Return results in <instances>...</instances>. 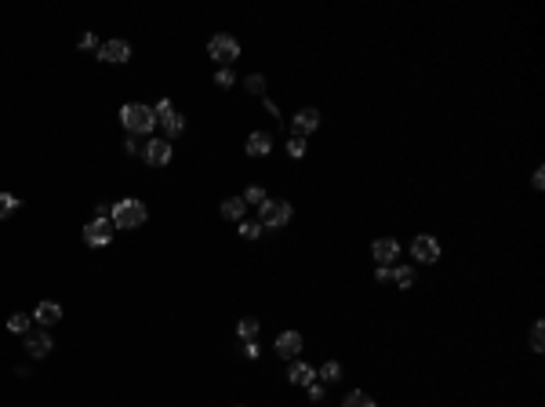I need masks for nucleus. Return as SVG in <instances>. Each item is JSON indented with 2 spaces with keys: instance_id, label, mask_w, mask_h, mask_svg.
Wrapping results in <instances>:
<instances>
[{
  "instance_id": "1",
  "label": "nucleus",
  "mask_w": 545,
  "mask_h": 407,
  "mask_svg": "<svg viewBox=\"0 0 545 407\" xmlns=\"http://www.w3.org/2000/svg\"><path fill=\"white\" fill-rule=\"evenodd\" d=\"M120 124L128 127L131 135H149L157 127V113H153V106H146V102H128V106L120 109Z\"/></svg>"
},
{
  "instance_id": "2",
  "label": "nucleus",
  "mask_w": 545,
  "mask_h": 407,
  "mask_svg": "<svg viewBox=\"0 0 545 407\" xmlns=\"http://www.w3.org/2000/svg\"><path fill=\"white\" fill-rule=\"evenodd\" d=\"M109 219H113V226H117V229H138V226H146L149 211H146L142 200L128 197V200L113 204V208H109Z\"/></svg>"
},
{
  "instance_id": "3",
  "label": "nucleus",
  "mask_w": 545,
  "mask_h": 407,
  "mask_svg": "<svg viewBox=\"0 0 545 407\" xmlns=\"http://www.w3.org/2000/svg\"><path fill=\"white\" fill-rule=\"evenodd\" d=\"M208 55L219 62L222 69H230V62H236L240 58V44L233 41L230 33H214L211 36V44H208Z\"/></svg>"
},
{
  "instance_id": "4",
  "label": "nucleus",
  "mask_w": 545,
  "mask_h": 407,
  "mask_svg": "<svg viewBox=\"0 0 545 407\" xmlns=\"http://www.w3.org/2000/svg\"><path fill=\"white\" fill-rule=\"evenodd\" d=\"M291 204L287 200H265L262 208H258V226H265V229H280V226H287L291 222Z\"/></svg>"
},
{
  "instance_id": "5",
  "label": "nucleus",
  "mask_w": 545,
  "mask_h": 407,
  "mask_svg": "<svg viewBox=\"0 0 545 407\" xmlns=\"http://www.w3.org/2000/svg\"><path fill=\"white\" fill-rule=\"evenodd\" d=\"M113 233H117V226H113L109 214H95V219L84 226V240H87V248H106L109 240H113Z\"/></svg>"
},
{
  "instance_id": "6",
  "label": "nucleus",
  "mask_w": 545,
  "mask_h": 407,
  "mask_svg": "<svg viewBox=\"0 0 545 407\" xmlns=\"http://www.w3.org/2000/svg\"><path fill=\"white\" fill-rule=\"evenodd\" d=\"M153 113H157V124H164V131H168V138H175V135H182L186 131V117L179 109L171 106L168 98H160L157 106H153Z\"/></svg>"
},
{
  "instance_id": "7",
  "label": "nucleus",
  "mask_w": 545,
  "mask_h": 407,
  "mask_svg": "<svg viewBox=\"0 0 545 407\" xmlns=\"http://www.w3.org/2000/svg\"><path fill=\"white\" fill-rule=\"evenodd\" d=\"M411 254H414V262H425V265L440 262V244H436V236H429V233L414 236V240H411Z\"/></svg>"
},
{
  "instance_id": "8",
  "label": "nucleus",
  "mask_w": 545,
  "mask_h": 407,
  "mask_svg": "<svg viewBox=\"0 0 545 407\" xmlns=\"http://www.w3.org/2000/svg\"><path fill=\"white\" fill-rule=\"evenodd\" d=\"M142 157H146V164H153V168H164V164L171 160V142L168 138H149Z\"/></svg>"
},
{
  "instance_id": "9",
  "label": "nucleus",
  "mask_w": 545,
  "mask_h": 407,
  "mask_svg": "<svg viewBox=\"0 0 545 407\" xmlns=\"http://www.w3.org/2000/svg\"><path fill=\"white\" fill-rule=\"evenodd\" d=\"M371 254H375L378 265H392V262L400 258V244L392 236H382V240H375V244H371Z\"/></svg>"
},
{
  "instance_id": "10",
  "label": "nucleus",
  "mask_w": 545,
  "mask_h": 407,
  "mask_svg": "<svg viewBox=\"0 0 545 407\" xmlns=\"http://www.w3.org/2000/svg\"><path fill=\"white\" fill-rule=\"evenodd\" d=\"M98 58L102 62H128L131 58V44L128 41H106V44H98Z\"/></svg>"
},
{
  "instance_id": "11",
  "label": "nucleus",
  "mask_w": 545,
  "mask_h": 407,
  "mask_svg": "<svg viewBox=\"0 0 545 407\" xmlns=\"http://www.w3.org/2000/svg\"><path fill=\"white\" fill-rule=\"evenodd\" d=\"M52 349L55 346H52V335H47V331H30L26 335V353L33 356V360H44Z\"/></svg>"
},
{
  "instance_id": "12",
  "label": "nucleus",
  "mask_w": 545,
  "mask_h": 407,
  "mask_svg": "<svg viewBox=\"0 0 545 407\" xmlns=\"http://www.w3.org/2000/svg\"><path fill=\"white\" fill-rule=\"evenodd\" d=\"M291 124H295V135H302V138H306L309 131H316V127H320V109H313V106L298 109V113H295V120H291Z\"/></svg>"
},
{
  "instance_id": "13",
  "label": "nucleus",
  "mask_w": 545,
  "mask_h": 407,
  "mask_svg": "<svg viewBox=\"0 0 545 407\" xmlns=\"http://www.w3.org/2000/svg\"><path fill=\"white\" fill-rule=\"evenodd\" d=\"M276 353H280L284 360H295V356L302 353V335L298 331H284V335L276 338Z\"/></svg>"
},
{
  "instance_id": "14",
  "label": "nucleus",
  "mask_w": 545,
  "mask_h": 407,
  "mask_svg": "<svg viewBox=\"0 0 545 407\" xmlns=\"http://www.w3.org/2000/svg\"><path fill=\"white\" fill-rule=\"evenodd\" d=\"M33 320L44 324V327H55V324L62 320V305H58V302H41V305L33 309Z\"/></svg>"
},
{
  "instance_id": "15",
  "label": "nucleus",
  "mask_w": 545,
  "mask_h": 407,
  "mask_svg": "<svg viewBox=\"0 0 545 407\" xmlns=\"http://www.w3.org/2000/svg\"><path fill=\"white\" fill-rule=\"evenodd\" d=\"M287 378H291V386H313V382H316V371H313L309 364H302V360H291Z\"/></svg>"
},
{
  "instance_id": "16",
  "label": "nucleus",
  "mask_w": 545,
  "mask_h": 407,
  "mask_svg": "<svg viewBox=\"0 0 545 407\" xmlns=\"http://www.w3.org/2000/svg\"><path fill=\"white\" fill-rule=\"evenodd\" d=\"M244 211H247L244 197H230V200H222V219H230V222H240V219H244Z\"/></svg>"
},
{
  "instance_id": "17",
  "label": "nucleus",
  "mask_w": 545,
  "mask_h": 407,
  "mask_svg": "<svg viewBox=\"0 0 545 407\" xmlns=\"http://www.w3.org/2000/svg\"><path fill=\"white\" fill-rule=\"evenodd\" d=\"M269 149H273V138L265 135V131H255V135L247 138V153H251V157H265Z\"/></svg>"
},
{
  "instance_id": "18",
  "label": "nucleus",
  "mask_w": 545,
  "mask_h": 407,
  "mask_svg": "<svg viewBox=\"0 0 545 407\" xmlns=\"http://www.w3.org/2000/svg\"><path fill=\"white\" fill-rule=\"evenodd\" d=\"M389 280H392V284H397L400 291H408V287L414 284V270H408V265H397V270H392V276H389Z\"/></svg>"
},
{
  "instance_id": "19",
  "label": "nucleus",
  "mask_w": 545,
  "mask_h": 407,
  "mask_svg": "<svg viewBox=\"0 0 545 407\" xmlns=\"http://www.w3.org/2000/svg\"><path fill=\"white\" fill-rule=\"evenodd\" d=\"M236 335L244 338V342H255V335H258V320H255V316H244V320L236 324Z\"/></svg>"
},
{
  "instance_id": "20",
  "label": "nucleus",
  "mask_w": 545,
  "mask_h": 407,
  "mask_svg": "<svg viewBox=\"0 0 545 407\" xmlns=\"http://www.w3.org/2000/svg\"><path fill=\"white\" fill-rule=\"evenodd\" d=\"M342 407H378L371 397H367V393H360V389H353L346 400H342Z\"/></svg>"
},
{
  "instance_id": "21",
  "label": "nucleus",
  "mask_w": 545,
  "mask_h": 407,
  "mask_svg": "<svg viewBox=\"0 0 545 407\" xmlns=\"http://www.w3.org/2000/svg\"><path fill=\"white\" fill-rule=\"evenodd\" d=\"M19 211V197L15 193H0V219H11Z\"/></svg>"
},
{
  "instance_id": "22",
  "label": "nucleus",
  "mask_w": 545,
  "mask_h": 407,
  "mask_svg": "<svg viewBox=\"0 0 545 407\" xmlns=\"http://www.w3.org/2000/svg\"><path fill=\"white\" fill-rule=\"evenodd\" d=\"M316 378H324V382H338L342 378V364L338 360H327L320 371H316Z\"/></svg>"
},
{
  "instance_id": "23",
  "label": "nucleus",
  "mask_w": 545,
  "mask_h": 407,
  "mask_svg": "<svg viewBox=\"0 0 545 407\" xmlns=\"http://www.w3.org/2000/svg\"><path fill=\"white\" fill-rule=\"evenodd\" d=\"M8 327L15 331V335H30V313H15L8 320Z\"/></svg>"
},
{
  "instance_id": "24",
  "label": "nucleus",
  "mask_w": 545,
  "mask_h": 407,
  "mask_svg": "<svg viewBox=\"0 0 545 407\" xmlns=\"http://www.w3.org/2000/svg\"><path fill=\"white\" fill-rule=\"evenodd\" d=\"M531 349H535V353L545 349V324L542 320H535V327H531Z\"/></svg>"
},
{
  "instance_id": "25",
  "label": "nucleus",
  "mask_w": 545,
  "mask_h": 407,
  "mask_svg": "<svg viewBox=\"0 0 545 407\" xmlns=\"http://www.w3.org/2000/svg\"><path fill=\"white\" fill-rule=\"evenodd\" d=\"M265 200H269V197H265V189H262V186H247V193H244V204H258V208H262Z\"/></svg>"
},
{
  "instance_id": "26",
  "label": "nucleus",
  "mask_w": 545,
  "mask_h": 407,
  "mask_svg": "<svg viewBox=\"0 0 545 407\" xmlns=\"http://www.w3.org/2000/svg\"><path fill=\"white\" fill-rule=\"evenodd\" d=\"M287 153H291V157H306V138H302V135H291V138H287Z\"/></svg>"
},
{
  "instance_id": "27",
  "label": "nucleus",
  "mask_w": 545,
  "mask_h": 407,
  "mask_svg": "<svg viewBox=\"0 0 545 407\" xmlns=\"http://www.w3.org/2000/svg\"><path fill=\"white\" fill-rule=\"evenodd\" d=\"M240 236H244V240H258L262 236V226L258 222H244V226H240Z\"/></svg>"
},
{
  "instance_id": "28",
  "label": "nucleus",
  "mask_w": 545,
  "mask_h": 407,
  "mask_svg": "<svg viewBox=\"0 0 545 407\" xmlns=\"http://www.w3.org/2000/svg\"><path fill=\"white\" fill-rule=\"evenodd\" d=\"M247 91H251V95H262V91H265V80H262L258 73H255V76H247Z\"/></svg>"
},
{
  "instance_id": "29",
  "label": "nucleus",
  "mask_w": 545,
  "mask_h": 407,
  "mask_svg": "<svg viewBox=\"0 0 545 407\" xmlns=\"http://www.w3.org/2000/svg\"><path fill=\"white\" fill-rule=\"evenodd\" d=\"M214 84H219V87H230V84H233V69H219V73H214Z\"/></svg>"
},
{
  "instance_id": "30",
  "label": "nucleus",
  "mask_w": 545,
  "mask_h": 407,
  "mask_svg": "<svg viewBox=\"0 0 545 407\" xmlns=\"http://www.w3.org/2000/svg\"><path fill=\"white\" fill-rule=\"evenodd\" d=\"M80 47H84V51H98V41H95V33H84V36H80Z\"/></svg>"
},
{
  "instance_id": "31",
  "label": "nucleus",
  "mask_w": 545,
  "mask_h": 407,
  "mask_svg": "<svg viewBox=\"0 0 545 407\" xmlns=\"http://www.w3.org/2000/svg\"><path fill=\"white\" fill-rule=\"evenodd\" d=\"M309 389V400H324V386L320 382H313V386H306Z\"/></svg>"
},
{
  "instance_id": "32",
  "label": "nucleus",
  "mask_w": 545,
  "mask_h": 407,
  "mask_svg": "<svg viewBox=\"0 0 545 407\" xmlns=\"http://www.w3.org/2000/svg\"><path fill=\"white\" fill-rule=\"evenodd\" d=\"M389 276H392V265H378V270H375V280H378V284H382V280H389Z\"/></svg>"
},
{
  "instance_id": "33",
  "label": "nucleus",
  "mask_w": 545,
  "mask_h": 407,
  "mask_svg": "<svg viewBox=\"0 0 545 407\" xmlns=\"http://www.w3.org/2000/svg\"><path fill=\"white\" fill-rule=\"evenodd\" d=\"M244 356H247V360H255V356H258V346H255V342H244Z\"/></svg>"
},
{
  "instance_id": "34",
  "label": "nucleus",
  "mask_w": 545,
  "mask_h": 407,
  "mask_svg": "<svg viewBox=\"0 0 545 407\" xmlns=\"http://www.w3.org/2000/svg\"><path fill=\"white\" fill-rule=\"evenodd\" d=\"M531 182H535V189H542V186H545V168H538V171H535V178H531Z\"/></svg>"
}]
</instances>
